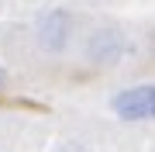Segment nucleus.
Returning a JSON list of instances; mask_svg holds the SVG:
<instances>
[{
    "label": "nucleus",
    "mask_w": 155,
    "mask_h": 152,
    "mask_svg": "<svg viewBox=\"0 0 155 152\" xmlns=\"http://www.w3.org/2000/svg\"><path fill=\"white\" fill-rule=\"evenodd\" d=\"M121 56H124V35L117 28H100V31L90 35L86 59L93 62V66H114Z\"/></svg>",
    "instance_id": "2"
},
{
    "label": "nucleus",
    "mask_w": 155,
    "mask_h": 152,
    "mask_svg": "<svg viewBox=\"0 0 155 152\" xmlns=\"http://www.w3.org/2000/svg\"><path fill=\"white\" fill-rule=\"evenodd\" d=\"M114 114L121 121H148L155 114V90L152 86H131L114 97Z\"/></svg>",
    "instance_id": "1"
},
{
    "label": "nucleus",
    "mask_w": 155,
    "mask_h": 152,
    "mask_svg": "<svg viewBox=\"0 0 155 152\" xmlns=\"http://www.w3.org/2000/svg\"><path fill=\"white\" fill-rule=\"evenodd\" d=\"M69 35H72V17L66 11H48L38 21V42H41L45 49H52V52H62V49H66Z\"/></svg>",
    "instance_id": "3"
},
{
    "label": "nucleus",
    "mask_w": 155,
    "mask_h": 152,
    "mask_svg": "<svg viewBox=\"0 0 155 152\" xmlns=\"http://www.w3.org/2000/svg\"><path fill=\"white\" fill-rule=\"evenodd\" d=\"M0 86H4V69H0Z\"/></svg>",
    "instance_id": "5"
},
{
    "label": "nucleus",
    "mask_w": 155,
    "mask_h": 152,
    "mask_svg": "<svg viewBox=\"0 0 155 152\" xmlns=\"http://www.w3.org/2000/svg\"><path fill=\"white\" fill-rule=\"evenodd\" d=\"M59 152H86V149L76 145V142H66V145H59Z\"/></svg>",
    "instance_id": "4"
}]
</instances>
